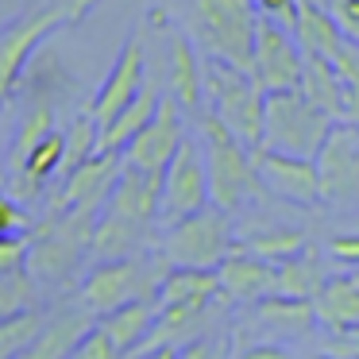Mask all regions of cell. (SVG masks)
Instances as JSON below:
<instances>
[{
	"instance_id": "21",
	"label": "cell",
	"mask_w": 359,
	"mask_h": 359,
	"mask_svg": "<svg viewBox=\"0 0 359 359\" xmlns=\"http://www.w3.org/2000/svg\"><path fill=\"white\" fill-rule=\"evenodd\" d=\"M220 290V274L205 271V266H170L158 286V309L166 305H194V309H205V305L217 302Z\"/></svg>"
},
{
	"instance_id": "6",
	"label": "cell",
	"mask_w": 359,
	"mask_h": 359,
	"mask_svg": "<svg viewBox=\"0 0 359 359\" xmlns=\"http://www.w3.org/2000/svg\"><path fill=\"white\" fill-rule=\"evenodd\" d=\"M232 248V220L217 205L163 228V240H158V251L170 266H205V271H217Z\"/></svg>"
},
{
	"instance_id": "9",
	"label": "cell",
	"mask_w": 359,
	"mask_h": 359,
	"mask_svg": "<svg viewBox=\"0 0 359 359\" xmlns=\"http://www.w3.org/2000/svg\"><path fill=\"white\" fill-rule=\"evenodd\" d=\"M302 66L305 50L294 39V32L271 20H259L255 35V55H251V78L263 93H278V89H297L302 86Z\"/></svg>"
},
{
	"instance_id": "32",
	"label": "cell",
	"mask_w": 359,
	"mask_h": 359,
	"mask_svg": "<svg viewBox=\"0 0 359 359\" xmlns=\"http://www.w3.org/2000/svg\"><path fill=\"white\" fill-rule=\"evenodd\" d=\"M27 309H35V274L27 266L12 274H0V320L27 313Z\"/></svg>"
},
{
	"instance_id": "7",
	"label": "cell",
	"mask_w": 359,
	"mask_h": 359,
	"mask_svg": "<svg viewBox=\"0 0 359 359\" xmlns=\"http://www.w3.org/2000/svg\"><path fill=\"white\" fill-rule=\"evenodd\" d=\"M66 20H70V8H62V4H35L24 16L12 20L8 27H0V104L24 81L27 62L43 47V39L55 35Z\"/></svg>"
},
{
	"instance_id": "27",
	"label": "cell",
	"mask_w": 359,
	"mask_h": 359,
	"mask_svg": "<svg viewBox=\"0 0 359 359\" xmlns=\"http://www.w3.org/2000/svg\"><path fill=\"white\" fill-rule=\"evenodd\" d=\"M325 282L328 278H325V271H320V255L313 248H305L302 255H294V259H286V263L274 266V294L313 302Z\"/></svg>"
},
{
	"instance_id": "20",
	"label": "cell",
	"mask_w": 359,
	"mask_h": 359,
	"mask_svg": "<svg viewBox=\"0 0 359 359\" xmlns=\"http://www.w3.org/2000/svg\"><path fill=\"white\" fill-rule=\"evenodd\" d=\"M155 317H158V302H128L120 309L97 317V328L109 336L120 355H128V351H140L147 344L151 328H155Z\"/></svg>"
},
{
	"instance_id": "15",
	"label": "cell",
	"mask_w": 359,
	"mask_h": 359,
	"mask_svg": "<svg viewBox=\"0 0 359 359\" xmlns=\"http://www.w3.org/2000/svg\"><path fill=\"white\" fill-rule=\"evenodd\" d=\"M170 70H166V93L186 112L201 116L205 112V55L189 32H170Z\"/></svg>"
},
{
	"instance_id": "16",
	"label": "cell",
	"mask_w": 359,
	"mask_h": 359,
	"mask_svg": "<svg viewBox=\"0 0 359 359\" xmlns=\"http://www.w3.org/2000/svg\"><path fill=\"white\" fill-rule=\"evenodd\" d=\"M158 205H163V174L124 163L104 212H116V217L135 220V224H158Z\"/></svg>"
},
{
	"instance_id": "25",
	"label": "cell",
	"mask_w": 359,
	"mask_h": 359,
	"mask_svg": "<svg viewBox=\"0 0 359 359\" xmlns=\"http://www.w3.org/2000/svg\"><path fill=\"white\" fill-rule=\"evenodd\" d=\"M50 132H58V124H55V104H50L47 97L39 93V97L32 101V109L24 112L16 135H12V147H8V178L24 170L27 155H32V151L39 147V143L47 140Z\"/></svg>"
},
{
	"instance_id": "4",
	"label": "cell",
	"mask_w": 359,
	"mask_h": 359,
	"mask_svg": "<svg viewBox=\"0 0 359 359\" xmlns=\"http://www.w3.org/2000/svg\"><path fill=\"white\" fill-rule=\"evenodd\" d=\"M205 104L212 116H220L251 151L263 147V112L266 93L255 86L248 70L224 62V58H205Z\"/></svg>"
},
{
	"instance_id": "24",
	"label": "cell",
	"mask_w": 359,
	"mask_h": 359,
	"mask_svg": "<svg viewBox=\"0 0 359 359\" xmlns=\"http://www.w3.org/2000/svg\"><path fill=\"white\" fill-rule=\"evenodd\" d=\"M313 309H317V325L328 332L359 325V282L351 274H332L313 297Z\"/></svg>"
},
{
	"instance_id": "30",
	"label": "cell",
	"mask_w": 359,
	"mask_h": 359,
	"mask_svg": "<svg viewBox=\"0 0 359 359\" xmlns=\"http://www.w3.org/2000/svg\"><path fill=\"white\" fill-rule=\"evenodd\" d=\"M243 248L251 251V255L266 259V263H286V259L302 255L305 248H309V240H305L302 228H266V232H255Z\"/></svg>"
},
{
	"instance_id": "38",
	"label": "cell",
	"mask_w": 359,
	"mask_h": 359,
	"mask_svg": "<svg viewBox=\"0 0 359 359\" xmlns=\"http://www.w3.org/2000/svg\"><path fill=\"white\" fill-rule=\"evenodd\" d=\"M70 359H120V351L112 348V340L101 332V328H93V332L78 344V351H74Z\"/></svg>"
},
{
	"instance_id": "45",
	"label": "cell",
	"mask_w": 359,
	"mask_h": 359,
	"mask_svg": "<svg viewBox=\"0 0 359 359\" xmlns=\"http://www.w3.org/2000/svg\"><path fill=\"white\" fill-rule=\"evenodd\" d=\"M178 355V348H158V351H147L143 359H174Z\"/></svg>"
},
{
	"instance_id": "48",
	"label": "cell",
	"mask_w": 359,
	"mask_h": 359,
	"mask_svg": "<svg viewBox=\"0 0 359 359\" xmlns=\"http://www.w3.org/2000/svg\"><path fill=\"white\" fill-rule=\"evenodd\" d=\"M325 359H336V355H325Z\"/></svg>"
},
{
	"instance_id": "43",
	"label": "cell",
	"mask_w": 359,
	"mask_h": 359,
	"mask_svg": "<svg viewBox=\"0 0 359 359\" xmlns=\"http://www.w3.org/2000/svg\"><path fill=\"white\" fill-rule=\"evenodd\" d=\"M344 124L359 128V86H348V101H344Z\"/></svg>"
},
{
	"instance_id": "33",
	"label": "cell",
	"mask_w": 359,
	"mask_h": 359,
	"mask_svg": "<svg viewBox=\"0 0 359 359\" xmlns=\"http://www.w3.org/2000/svg\"><path fill=\"white\" fill-rule=\"evenodd\" d=\"M27 255H32V240L27 236H0V274L24 271Z\"/></svg>"
},
{
	"instance_id": "47",
	"label": "cell",
	"mask_w": 359,
	"mask_h": 359,
	"mask_svg": "<svg viewBox=\"0 0 359 359\" xmlns=\"http://www.w3.org/2000/svg\"><path fill=\"white\" fill-rule=\"evenodd\" d=\"M351 278H355V282H359V266H355V274H351Z\"/></svg>"
},
{
	"instance_id": "22",
	"label": "cell",
	"mask_w": 359,
	"mask_h": 359,
	"mask_svg": "<svg viewBox=\"0 0 359 359\" xmlns=\"http://www.w3.org/2000/svg\"><path fill=\"white\" fill-rule=\"evenodd\" d=\"M302 89L320 112H328L332 120H344V101H348V81L340 78V70L332 66V58L325 55H305L302 66Z\"/></svg>"
},
{
	"instance_id": "17",
	"label": "cell",
	"mask_w": 359,
	"mask_h": 359,
	"mask_svg": "<svg viewBox=\"0 0 359 359\" xmlns=\"http://www.w3.org/2000/svg\"><path fill=\"white\" fill-rule=\"evenodd\" d=\"M217 274L224 297H232V302H255V297L263 302V297L274 294V263L251 255L243 243H236L228 251V259L217 266Z\"/></svg>"
},
{
	"instance_id": "37",
	"label": "cell",
	"mask_w": 359,
	"mask_h": 359,
	"mask_svg": "<svg viewBox=\"0 0 359 359\" xmlns=\"http://www.w3.org/2000/svg\"><path fill=\"white\" fill-rule=\"evenodd\" d=\"M328 12L351 43H359V0H328Z\"/></svg>"
},
{
	"instance_id": "35",
	"label": "cell",
	"mask_w": 359,
	"mask_h": 359,
	"mask_svg": "<svg viewBox=\"0 0 359 359\" xmlns=\"http://www.w3.org/2000/svg\"><path fill=\"white\" fill-rule=\"evenodd\" d=\"M255 8H259V20H271V24H282L294 32L302 0H255Z\"/></svg>"
},
{
	"instance_id": "18",
	"label": "cell",
	"mask_w": 359,
	"mask_h": 359,
	"mask_svg": "<svg viewBox=\"0 0 359 359\" xmlns=\"http://www.w3.org/2000/svg\"><path fill=\"white\" fill-rule=\"evenodd\" d=\"M93 313L81 305V309H62L50 320H43L39 336L32 340V348L20 359H70L78 351V344L93 332Z\"/></svg>"
},
{
	"instance_id": "31",
	"label": "cell",
	"mask_w": 359,
	"mask_h": 359,
	"mask_svg": "<svg viewBox=\"0 0 359 359\" xmlns=\"http://www.w3.org/2000/svg\"><path fill=\"white\" fill-rule=\"evenodd\" d=\"M39 328H43L39 309H27V313H16V317L0 320V359H20L32 348L35 336H39Z\"/></svg>"
},
{
	"instance_id": "40",
	"label": "cell",
	"mask_w": 359,
	"mask_h": 359,
	"mask_svg": "<svg viewBox=\"0 0 359 359\" xmlns=\"http://www.w3.org/2000/svg\"><path fill=\"white\" fill-rule=\"evenodd\" d=\"M328 255L344 266H359V232H344L328 240Z\"/></svg>"
},
{
	"instance_id": "28",
	"label": "cell",
	"mask_w": 359,
	"mask_h": 359,
	"mask_svg": "<svg viewBox=\"0 0 359 359\" xmlns=\"http://www.w3.org/2000/svg\"><path fill=\"white\" fill-rule=\"evenodd\" d=\"M259 320L274 332H294V336H305L313 325H317V309L313 302L305 297H286V294H271L255 305Z\"/></svg>"
},
{
	"instance_id": "44",
	"label": "cell",
	"mask_w": 359,
	"mask_h": 359,
	"mask_svg": "<svg viewBox=\"0 0 359 359\" xmlns=\"http://www.w3.org/2000/svg\"><path fill=\"white\" fill-rule=\"evenodd\" d=\"M97 4H101V0H70V4H66V8H70V24H78V20H86L89 12L97 8Z\"/></svg>"
},
{
	"instance_id": "2",
	"label": "cell",
	"mask_w": 359,
	"mask_h": 359,
	"mask_svg": "<svg viewBox=\"0 0 359 359\" xmlns=\"http://www.w3.org/2000/svg\"><path fill=\"white\" fill-rule=\"evenodd\" d=\"M197 124H201V135H197V140H201V151H205L212 205L232 212L263 186V182H259V170H255V151H251L220 116H212L209 109L197 116Z\"/></svg>"
},
{
	"instance_id": "19",
	"label": "cell",
	"mask_w": 359,
	"mask_h": 359,
	"mask_svg": "<svg viewBox=\"0 0 359 359\" xmlns=\"http://www.w3.org/2000/svg\"><path fill=\"white\" fill-rule=\"evenodd\" d=\"M158 101H163V86H158L155 78H147V86L140 89V97H135L124 112H116V116L101 128V151H116V155H124L128 143H132L135 135H140L151 120H155Z\"/></svg>"
},
{
	"instance_id": "29",
	"label": "cell",
	"mask_w": 359,
	"mask_h": 359,
	"mask_svg": "<svg viewBox=\"0 0 359 359\" xmlns=\"http://www.w3.org/2000/svg\"><path fill=\"white\" fill-rule=\"evenodd\" d=\"M66 155H62V170H58V178H66V174H74L81 163H89L93 155H101V124H97L93 112H78L74 116V124L66 128Z\"/></svg>"
},
{
	"instance_id": "14",
	"label": "cell",
	"mask_w": 359,
	"mask_h": 359,
	"mask_svg": "<svg viewBox=\"0 0 359 359\" xmlns=\"http://www.w3.org/2000/svg\"><path fill=\"white\" fill-rule=\"evenodd\" d=\"M320 197L325 201H351L359 197V128L336 120L325 147L317 151Z\"/></svg>"
},
{
	"instance_id": "11",
	"label": "cell",
	"mask_w": 359,
	"mask_h": 359,
	"mask_svg": "<svg viewBox=\"0 0 359 359\" xmlns=\"http://www.w3.org/2000/svg\"><path fill=\"white\" fill-rule=\"evenodd\" d=\"M147 86V50H143V32H132L124 39V50L116 55V62H112L109 78L101 81V89H97L93 104H89V112L97 116V124H109L116 112H124L128 104L140 97V89Z\"/></svg>"
},
{
	"instance_id": "42",
	"label": "cell",
	"mask_w": 359,
	"mask_h": 359,
	"mask_svg": "<svg viewBox=\"0 0 359 359\" xmlns=\"http://www.w3.org/2000/svg\"><path fill=\"white\" fill-rule=\"evenodd\" d=\"M174 359H217V351H212L209 340H189V344H182V348H178V355H174Z\"/></svg>"
},
{
	"instance_id": "12",
	"label": "cell",
	"mask_w": 359,
	"mask_h": 359,
	"mask_svg": "<svg viewBox=\"0 0 359 359\" xmlns=\"http://www.w3.org/2000/svg\"><path fill=\"white\" fill-rule=\"evenodd\" d=\"M120 170H124V155H116V151H101V155H93L89 163H81L74 174L62 178L58 194L50 197V212H66V209L104 212Z\"/></svg>"
},
{
	"instance_id": "36",
	"label": "cell",
	"mask_w": 359,
	"mask_h": 359,
	"mask_svg": "<svg viewBox=\"0 0 359 359\" xmlns=\"http://www.w3.org/2000/svg\"><path fill=\"white\" fill-rule=\"evenodd\" d=\"M325 355L336 359H359V325L351 328H332L325 340Z\"/></svg>"
},
{
	"instance_id": "1",
	"label": "cell",
	"mask_w": 359,
	"mask_h": 359,
	"mask_svg": "<svg viewBox=\"0 0 359 359\" xmlns=\"http://www.w3.org/2000/svg\"><path fill=\"white\" fill-rule=\"evenodd\" d=\"M186 32L205 58H224L251 74L259 35L255 0H189Z\"/></svg>"
},
{
	"instance_id": "46",
	"label": "cell",
	"mask_w": 359,
	"mask_h": 359,
	"mask_svg": "<svg viewBox=\"0 0 359 359\" xmlns=\"http://www.w3.org/2000/svg\"><path fill=\"white\" fill-rule=\"evenodd\" d=\"M309 4H320V8H328V0H309Z\"/></svg>"
},
{
	"instance_id": "26",
	"label": "cell",
	"mask_w": 359,
	"mask_h": 359,
	"mask_svg": "<svg viewBox=\"0 0 359 359\" xmlns=\"http://www.w3.org/2000/svg\"><path fill=\"white\" fill-rule=\"evenodd\" d=\"M294 39L302 43L305 55H325V58H332L336 50H340V43L348 39V35L340 32V24L332 20V12H328V8H320V4H309V0H302V8H297Z\"/></svg>"
},
{
	"instance_id": "39",
	"label": "cell",
	"mask_w": 359,
	"mask_h": 359,
	"mask_svg": "<svg viewBox=\"0 0 359 359\" xmlns=\"http://www.w3.org/2000/svg\"><path fill=\"white\" fill-rule=\"evenodd\" d=\"M332 66L340 70V78L348 81V86H359V43L344 39L340 50L332 55Z\"/></svg>"
},
{
	"instance_id": "23",
	"label": "cell",
	"mask_w": 359,
	"mask_h": 359,
	"mask_svg": "<svg viewBox=\"0 0 359 359\" xmlns=\"http://www.w3.org/2000/svg\"><path fill=\"white\" fill-rule=\"evenodd\" d=\"M147 232L151 224H135V220H124L116 212H101L97 217V228H93V255L101 259H132V255H143L147 248Z\"/></svg>"
},
{
	"instance_id": "10",
	"label": "cell",
	"mask_w": 359,
	"mask_h": 359,
	"mask_svg": "<svg viewBox=\"0 0 359 359\" xmlns=\"http://www.w3.org/2000/svg\"><path fill=\"white\" fill-rule=\"evenodd\" d=\"M182 143H186V109H182L170 93H163L155 120L128 143L124 163L140 166V170H151V174H166V166L178 155Z\"/></svg>"
},
{
	"instance_id": "5",
	"label": "cell",
	"mask_w": 359,
	"mask_h": 359,
	"mask_svg": "<svg viewBox=\"0 0 359 359\" xmlns=\"http://www.w3.org/2000/svg\"><path fill=\"white\" fill-rule=\"evenodd\" d=\"M332 128H336V120L328 112H320L302 89L266 93V112H263V147L266 151L317 158V151L325 147Z\"/></svg>"
},
{
	"instance_id": "34",
	"label": "cell",
	"mask_w": 359,
	"mask_h": 359,
	"mask_svg": "<svg viewBox=\"0 0 359 359\" xmlns=\"http://www.w3.org/2000/svg\"><path fill=\"white\" fill-rule=\"evenodd\" d=\"M32 220H27L24 205L12 194H0V236H27Z\"/></svg>"
},
{
	"instance_id": "8",
	"label": "cell",
	"mask_w": 359,
	"mask_h": 359,
	"mask_svg": "<svg viewBox=\"0 0 359 359\" xmlns=\"http://www.w3.org/2000/svg\"><path fill=\"white\" fill-rule=\"evenodd\" d=\"M212 194H209V170H205V151L201 140L186 135V143L178 147V155L170 158L163 174V205H158V224L170 228L178 220L194 217V212L209 209Z\"/></svg>"
},
{
	"instance_id": "13",
	"label": "cell",
	"mask_w": 359,
	"mask_h": 359,
	"mask_svg": "<svg viewBox=\"0 0 359 359\" xmlns=\"http://www.w3.org/2000/svg\"><path fill=\"white\" fill-rule=\"evenodd\" d=\"M255 170L263 189H271L274 197L294 205H317L320 197V170L317 158H302V155H282V151H255Z\"/></svg>"
},
{
	"instance_id": "41",
	"label": "cell",
	"mask_w": 359,
	"mask_h": 359,
	"mask_svg": "<svg viewBox=\"0 0 359 359\" xmlns=\"http://www.w3.org/2000/svg\"><path fill=\"white\" fill-rule=\"evenodd\" d=\"M236 359H294V351L282 348V344H255V348H248Z\"/></svg>"
},
{
	"instance_id": "3",
	"label": "cell",
	"mask_w": 359,
	"mask_h": 359,
	"mask_svg": "<svg viewBox=\"0 0 359 359\" xmlns=\"http://www.w3.org/2000/svg\"><path fill=\"white\" fill-rule=\"evenodd\" d=\"M166 271H170V263L163 259V251L155 259H104L81 282V305L93 317H104L128 302H158V286H163Z\"/></svg>"
}]
</instances>
